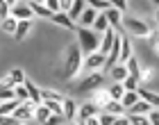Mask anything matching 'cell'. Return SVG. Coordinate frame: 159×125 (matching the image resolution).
Returning <instances> with one entry per match:
<instances>
[{
	"label": "cell",
	"mask_w": 159,
	"mask_h": 125,
	"mask_svg": "<svg viewBox=\"0 0 159 125\" xmlns=\"http://www.w3.org/2000/svg\"><path fill=\"white\" fill-rule=\"evenodd\" d=\"M82 48H80L77 46V43H75V46H70V50H68V55H66V62H64V77H66V80H73L75 75H77V71L80 68H82Z\"/></svg>",
	"instance_id": "7a4b0ae2"
},
{
	"label": "cell",
	"mask_w": 159,
	"mask_h": 125,
	"mask_svg": "<svg viewBox=\"0 0 159 125\" xmlns=\"http://www.w3.org/2000/svg\"><path fill=\"white\" fill-rule=\"evenodd\" d=\"M50 21H52L55 25H59V27H64V30L77 32V23H75V21H73V18L68 16L66 12H57V14H52V18H50Z\"/></svg>",
	"instance_id": "5b68a950"
},
{
	"label": "cell",
	"mask_w": 159,
	"mask_h": 125,
	"mask_svg": "<svg viewBox=\"0 0 159 125\" xmlns=\"http://www.w3.org/2000/svg\"><path fill=\"white\" fill-rule=\"evenodd\" d=\"M114 125H132V123H129V116L125 114V116H116V121H114Z\"/></svg>",
	"instance_id": "b9f144b4"
},
{
	"label": "cell",
	"mask_w": 159,
	"mask_h": 125,
	"mask_svg": "<svg viewBox=\"0 0 159 125\" xmlns=\"http://www.w3.org/2000/svg\"><path fill=\"white\" fill-rule=\"evenodd\" d=\"M27 5H30L32 9H34V14L41 16V18H52V14H55V12H50L46 5H37V2H27Z\"/></svg>",
	"instance_id": "f1b7e54d"
},
{
	"label": "cell",
	"mask_w": 159,
	"mask_h": 125,
	"mask_svg": "<svg viewBox=\"0 0 159 125\" xmlns=\"http://www.w3.org/2000/svg\"><path fill=\"white\" fill-rule=\"evenodd\" d=\"M105 112H109V114H114V116H125L127 109H125V105H123L120 100H111L109 105L105 107Z\"/></svg>",
	"instance_id": "ffe728a7"
},
{
	"label": "cell",
	"mask_w": 159,
	"mask_h": 125,
	"mask_svg": "<svg viewBox=\"0 0 159 125\" xmlns=\"http://www.w3.org/2000/svg\"><path fill=\"white\" fill-rule=\"evenodd\" d=\"M107 91H109L111 100H123V95L127 93V89H125V84H123V82H114V84H111Z\"/></svg>",
	"instance_id": "d6986e66"
},
{
	"label": "cell",
	"mask_w": 159,
	"mask_h": 125,
	"mask_svg": "<svg viewBox=\"0 0 159 125\" xmlns=\"http://www.w3.org/2000/svg\"><path fill=\"white\" fill-rule=\"evenodd\" d=\"M111 5L116 7V9H120V12L127 9V0H111Z\"/></svg>",
	"instance_id": "60d3db41"
},
{
	"label": "cell",
	"mask_w": 159,
	"mask_h": 125,
	"mask_svg": "<svg viewBox=\"0 0 159 125\" xmlns=\"http://www.w3.org/2000/svg\"><path fill=\"white\" fill-rule=\"evenodd\" d=\"M86 7H89V5H86V0H75L73 7H70V12H66V14L75 21V23H80V18H82V14H84Z\"/></svg>",
	"instance_id": "5bb4252c"
},
{
	"label": "cell",
	"mask_w": 159,
	"mask_h": 125,
	"mask_svg": "<svg viewBox=\"0 0 159 125\" xmlns=\"http://www.w3.org/2000/svg\"><path fill=\"white\" fill-rule=\"evenodd\" d=\"M77 114H80V107L75 105V100L66 98V100H64V116H66V121H75Z\"/></svg>",
	"instance_id": "4fadbf2b"
},
{
	"label": "cell",
	"mask_w": 159,
	"mask_h": 125,
	"mask_svg": "<svg viewBox=\"0 0 159 125\" xmlns=\"http://www.w3.org/2000/svg\"><path fill=\"white\" fill-rule=\"evenodd\" d=\"M0 98H2V102L5 100H14V98H16V86H2Z\"/></svg>",
	"instance_id": "d6a6232c"
},
{
	"label": "cell",
	"mask_w": 159,
	"mask_h": 125,
	"mask_svg": "<svg viewBox=\"0 0 159 125\" xmlns=\"http://www.w3.org/2000/svg\"><path fill=\"white\" fill-rule=\"evenodd\" d=\"M105 16H107V21H109V25L114 27V30H116V27H120V25H123V21H125L123 12H120V9H116V7L107 9V12H105Z\"/></svg>",
	"instance_id": "8fae6325"
},
{
	"label": "cell",
	"mask_w": 159,
	"mask_h": 125,
	"mask_svg": "<svg viewBox=\"0 0 159 125\" xmlns=\"http://www.w3.org/2000/svg\"><path fill=\"white\" fill-rule=\"evenodd\" d=\"M127 116H129V123L132 125H152L148 116H139V114H127Z\"/></svg>",
	"instance_id": "1f68e13d"
},
{
	"label": "cell",
	"mask_w": 159,
	"mask_h": 125,
	"mask_svg": "<svg viewBox=\"0 0 159 125\" xmlns=\"http://www.w3.org/2000/svg\"><path fill=\"white\" fill-rule=\"evenodd\" d=\"M27 2H37V5H46V0H27Z\"/></svg>",
	"instance_id": "bcb514c9"
},
{
	"label": "cell",
	"mask_w": 159,
	"mask_h": 125,
	"mask_svg": "<svg viewBox=\"0 0 159 125\" xmlns=\"http://www.w3.org/2000/svg\"><path fill=\"white\" fill-rule=\"evenodd\" d=\"M148 118H150V123H152V125H159V109H157V107L148 114Z\"/></svg>",
	"instance_id": "ab89813d"
},
{
	"label": "cell",
	"mask_w": 159,
	"mask_h": 125,
	"mask_svg": "<svg viewBox=\"0 0 159 125\" xmlns=\"http://www.w3.org/2000/svg\"><path fill=\"white\" fill-rule=\"evenodd\" d=\"M73 2H75V0H59V5H61V12H70Z\"/></svg>",
	"instance_id": "7bdbcfd3"
},
{
	"label": "cell",
	"mask_w": 159,
	"mask_h": 125,
	"mask_svg": "<svg viewBox=\"0 0 159 125\" xmlns=\"http://www.w3.org/2000/svg\"><path fill=\"white\" fill-rule=\"evenodd\" d=\"M152 53L159 57V30H155V34H152Z\"/></svg>",
	"instance_id": "f35d334b"
},
{
	"label": "cell",
	"mask_w": 159,
	"mask_h": 125,
	"mask_svg": "<svg viewBox=\"0 0 159 125\" xmlns=\"http://www.w3.org/2000/svg\"><path fill=\"white\" fill-rule=\"evenodd\" d=\"M77 46L82 48V55L89 57L93 53H100V43H102V34L91 30V27H84V25H77Z\"/></svg>",
	"instance_id": "6da1fadb"
},
{
	"label": "cell",
	"mask_w": 159,
	"mask_h": 125,
	"mask_svg": "<svg viewBox=\"0 0 159 125\" xmlns=\"http://www.w3.org/2000/svg\"><path fill=\"white\" fill-rule=\"evenodd\" d=\"M98 114H100V107L96 105V102H84V105L80 107V114H77V118L86 121V118H93V116H98Z\"/></svg>",
	"instance_id": "30bf717a"
},
{
	"label": "cell",
	"mask_w": 159,
	"mask_h": 125,
	"mask_svg": "<svg viewBox=\"0 0 159 125\" xmlns=\"http://www.w3.org/2000/svg\"><path fill=\"white\" fill-rule=\"evenodd\" d=\"M120 32H123V48H120V62H118V64H127V62L134 57V53H132V43H129V36L125 34V30H120Z\"/></svg>",
	"instance_id": "9c48e42d"
},
{
	"label": "cell",
	"mask_w": 159,
	"mask_h": 125,
	"mask_svg": "<svg viewBox=\"0 0 159 125\" xmlns=\"http://www.w3.org/2000/svg\"><path fill=\"white\" fill-rule=\"evenodd\" d=\"M109 75L114 82H125V80L129 77V71H127V64H116L114 68L109 71Z\"/></svg>",
	"instance_id": "7c38bea8"
},
{
	"label": "cell",
	"mask_w": 159,
	"mask_h": 125,
	"mask_svg": "<svg viewBox=\"0 0 159 125\" xmlns=\"http://www.w3.org/2000/svg\"><path fill=\"white\" fill-rule=\"evenodd\" d=\"M127 71H129V75L141 77V66H139V62H136V57H132V59L127 62Z\"/></svg>",
	"instance_id": "836d02e7"
},
{
	"label": "cell",
	"mask_w": 159,
	"mask_h": 125,
	"mask_svg": "<svg viewBox=\"0 0 159 125\" xmlns=\"http://www.w3.org/2000/svg\"><path fill=\"white\" fill-rule=\"evenodd\" d=\"M100 16V12L96 9H91V7H86L84 14H82V18H80V23L77 25H84V27H93V23H96V18Z\"/></svg>",
	"instance_id": "9a60e30c"
},
{
	"label": "cell",
	"mask_w": 159,
	"mask_h": 125,
	"mask_svg": "<svg viewBox=\"0 0 159 125\" xmlns=\"http://www.w3.org/2000/svg\"><path fill=\"white\" fill-rule=\"evenodd\" d=\"M105 64H107V57L102 53H93L89 57H84V68H89L93 73H96L98 68H105Z\"/></svg>",
	"instance_id": "52a82bcc"
},
{
	"label": "cell",
	"mask_w": 159,
	"mask_h": 125,
	"mask_svg": "<svg viewBox=\"0 0 159 125\" xmlns=\"http://www.w3.org/2000/svg\"><path fill=\"white\" fill-rule=\"evenodd\" d=\"M155 21H157V25H159V9H155Z\"/></svg>",
	"instance_id": "7dc6e473"
},
{
	"label": "cell",
	"mask_w": 159,
	"mask_h": 125,
	"mask_svg": "<svg viewBox=\"0 0 159 125\" xmlns=\"http://www.w3.org/2000/svg\"><path fill=\"white\" fill-rule=\"evenodd\" d=\"M14 125H23V121H16V123H14Z\"/></svg>",
	"instance_id": "816d5d0a"
},
{
	"label": "cell",
	"mask_w": 159,
	"mask_h": 125,
	"mask_svg": "<svg viewBox=\"0 0 159 125\" xmlns=\"http://www.w3.org/2000/svg\"><path fill=\"white\" fill-rule=\"evenodd\" d=\"M9 77H11V82H14V86H18V84H25V73H23V68H11L9 71Z\"/></svg>",
	"instance_id": "f546056e"
},
{
	"label": "cell",
	"mask_w": 159,
	"mask_h": 125,
	"mask_svg": "<svg viewBox=\"0 0 159 125\" xmlns=\"http://www.w3.org/2000/svg\"><path fill=\"white\" fill-rule=\"evenodd\" d=\"M18 23H20V21H18V18H14V16L5 18V21H2V32H5V34H16Z\"/></svg>",
	"instance_id": "cb8c5ba5"
},
{
	"label": "cell",
	"mask_w": 159,
	"mask_h": 125,
	"mask_svg": "<svg viewBox=\"0 0 159 125\" xmlns=\"http://www.w3.org/2000/svg\"><path fill=\"white\" fill-rule=\"evenodd\" d=\"M139 95H141V98L146 100V102H150L152 107L159 109V93H152L150 89H143V86H141V89H139Z\"/></svg>",
	"instance_id": "44dd1931"
},
{
	"label": "cell",
	"mask_w": 159,
	"mask_h": 125,
	"mask_svg": "<svg viewBox=\"0 0 159 125\" xmlns=\"http://www.w3.org/2000/svg\"><path fill=\"white\" fill-rule=\"evenodd\" d=\"M30 27H32V21H20V23H18V30H16V34H14V39H16V41H23L25 36H27V32H30Z\"/></svg>",
	"instance_id": "d4e9b609"
},
{
	"label": "cell",
	"mask_w": 159,
	"mask_h": 125,
	"mask_svg": "<svg viewBox=\"0 0 159 125\" xmlns=\"http://www.w3.org/2000/svg\"><path fill=\"white\" fill-rule=\"evenodd\" d=\"M2 125H14L16 123V118H14V116H2V121H0Z\"/></svg>",
	"instance_id": "ee69618b"
},
{
	"label": "cell",
	"mask_w": 159,
	"mask_h": 125,
	"mask_svg": "<svg viewBox=\"0 0 159 125\" xmlns=\"http://www.w3.org/2000/svg\"><path fill=\"white\" fill-rule=\"evenodd\" d=\"M20 2H27V0H20Z\"/></svg>",
	"instance_id": "f5cc1de1"
},
{
	"label": "cell",
	"mask_w": 159,
	"mask_h": 125,
	"mask_svg": "<svg viewBox=\"0 0 159 125\" xmlns=\"http://www.w3.org/2000/svg\"><path fill=\"white\" fill-rule=\"evenodd\" d=\"M123 84H125V89H127V91H139V89H141V86H139V84H141V77L129 75V77H127Z\"/></svg>",
	"instance_id": "4dcf8cb0"
},
{
	"label": "cell",
	"mask_w": 159,
	"mask_h": 125,
	"mask_svg": "<svg viewBox=\"0 0 159 125\" xmlns=\"http://www.w3.org/2000/svg\"><path fill=\"white\" fill-rule=\"evenodd\" d=\"M50 116H52V112H50V109L46 107V105H37V112H34V118H37L41 125L43 123H46L48 118H50Z\"/></svg>",
	"instance_id": "83f0119b"
},
{
	"label": "cell",
	"mask_w": 159,
	"mask_h": 125,
	"mask_svg": "<svg viewBox=\"0 0 159 125\" xmlns=\"http://www.w3.org/2000/svg\"><path fill=\"white\" fill-rule=\"evenodd\" d=\"M123 27H125L129 34L139 36V39H148V36H152V30H150L148 23H146V21H141V18H125V21H123Z\"/></svg>",
	"instance_id": "3957f363"
},
{
	"label": "cell",
	"mask_w": 159,
	"mask_h": 125,
	"mask_svg": "<svg viewBox=\"0 0 159 125\" xmlns=\"http://www.w3.org/2000/svg\"><path fill=\"white\" fill-rule=\"evenodd\" d=\"M64 121H66V116H64V114H52V116H50V118L43 123V125H61Z\"/></svg>",
	"instance_id": "8d00e7d4"
},
{
	"label": "cell",
	"mask_w": 159,
	"mask_h": 125,
	"mask_svg": "<svg viewBox=\"0 0 159 125\" xmlns=\"http://www.w3.org/2000/svg\"><path fill=\"white\" fill-rule=\"evenodd\" d=\"M86 5H89L91 7V9H96V12H100V14H102V12H107V9H111V0H86Z\"/></svg>",
	"instance_id": "7402d4cb"
},
{
	"label": "cell",
	"mask_w": 159,
	"mask_h": 125,
	"mask_svg": "<svg viewBox=\"0 0 159 125\" xmlns=\"http://www.w3.org/2000/svg\"><path fill=\"white\" fill-rule=\"evenodd\" d=\"M102 82H105V75L96 71V73H91V75L80 84V91H82V93H86V91H98L100 86H102Z\"/></svg>",
	"instance_id": "277c9868"
},
{
	"label": "cell",
	"mask_w": 159,
	"mask_h": 125,
	"mask_svg": "<svg viewBox=\"0 0 159 125\" xmlns=\"http://www.w3.org/2000/svg\"><path fill=\"white\" fill-rule=\"evenodd\" d=\"M152 109H155V107L150 105V102H146V100L141 98V100L136 102L134 107H129V109H127V114H139V116H148L150 112H152Z\"/></svg>",
	"instance_id": "2e32d148"
},
{
	"label": "cell",
	"mask_w": 159,
	"mask_h": 125,
	"mask_svg": "<svg viewBox=\"0 0 159 125\" xmlns=\"http://www.w3.org/2000/svg\"><path fill=\"white\" fill-rule=\"evenodd\" d=\"M25 86H27V91H30V100L34 102V105H43V98H41V89L37 84L32 82V80H25Z\"/></svg>",
	"instance_id": "e0dca14e"
},
{
	"label": "cell",
	"mask_w": 159,
	"mask_h": 125,
	"mask_svg": "<svg viewBox=\"0 0 159 125\" xmlns=\"http://www.w3.org/2000/svg\"><path fill=\"white\" fill-rule=\"evenodd\" d=\"M93 102L100 107V109H105L107 105L111 102V95H109V91H100L98 89V93H96V98H93Z\"/></svg>",
	"instance_id": "4316f807"
},
{
	"label": "cell",
	"mask_w": 159,
	"mask_h": 125,
	"mask_svg": "<svg viewBox=\"0 0 159 125\" xmlns=\"http://www.w3.org/2000/svg\"><path fill=\"white\" fill-rule=\"evenodd\" d=\"M7 2H9L11 7H16V5H18V2H16V0H7Z\"/></svg>",
	"instance_id": "c3c4849f"
},
{
	"label": "cell",
	"mask_w": 159,
	"mask_h": 125,
	"mask_svg": "<svg viewBox=\"0 0 159 125\" xmlns=\"http://www.w3.org/2000/svg\"><path fill=\"white\" fill-rule=\"evenodd\" d=\"M114 43H116V30H107L105 34H102V43H100V53H102L105 57L111 53V48H114Z\"/></svg>",
	"instance_id": "ba28073f"
},
{
	"label": "cell",
	"mask_w": 159,
	"mask_h": 125,
	"mask_svg": "<svg viewBox=\"0 0 159 125\" xmlns=\"http://www.w3.org/2000/svg\"><path fill=\"white\" fill-rule=\"evenodd\" d=\"M98 118H100V125H114L116 116H114V114H109V112H102V114L98 116Z\"/></svg>",
	"instance_id": "d590c367"
},
{
	"label": "cell",
	"mask_w": 159,
	"mask_h": 125,
	"mask_svg": "<svg viewBox=\"0 0 159 125\" xmlns=\"http://www.w3.org/2000/svg\"><path fill=\"white\" fill-rule=\"evenodd\" d=\"M100 116V114H98ZM98 116H93V118H86V125H100V118Z\"/></svg>",
	"instance_id": "f6af8a7d"
},
{
	"label": "cell",
	"mask_w": 159,
	"mask_h": 125,
	"mask_svg": "<svg viewBox=\"0 0 159 125\" xmlns=\"http://www.w3.org/2000/svg\"><path fill=\"white\" fill-rule=\"evenodd\" d=\"M20 107V100L18 98H14V100H5L2 105H0V114L2 116H14V112Z\"/></svg>",
	"instance_id": "ac0fdd59"
},
{
	"label": "cell",
	"mask_w": 159,
	"mask_h": 125,
	"mask_svg": "<svg viewBox=\"0 0 159 125\" xmlns=\"http://www.w3.org/2000/svg\"><path fill=\"white\" fill-rule=\"evenodd\" d=\"M16 98H18L20 102L30 100V91H27V86H25V84H18V86H16Z\"/></svg>",
	"instance_id": "e575fe53"
},
{
	"label": "cell",
	"mask_w": 159,
	"mask_h": 125,
	"mask_svg": "<svg viewBox=\"0 0 159 125\" xmlns=\"http://www.w3.org/2000/svg\"><path fill=\"white\" fill-rule=\"evenodd\" d=\"M141 100V95H139V91H127L125 95H123V105H125V109H129V107H134L136 105V102H139Z\"/></svg>",
	"instance_id": "484cf974"
},
{
	"label": "cell",
	"mask_w": 159,
	"mask_h": 125,
	"mask_svg": "<svg viewBox=\"0 0 159 125\" xmlns=\"http://www.w3.org/2000/svg\"><path fill=\"white\" fill-rule=\"evenodd\" d=\"M152 5L157 7V9H159V0H152Z\"/></svg>",
	"instance_id": "f907efd6"
},
{
	"label": "cell",
	"mask_w": 159,
	"mask_h": 125,
	"mask_svg": "<svg viewBox=\"0 0 159 125\" xmlns=\"http://www.w3.org/2000/svg\"><path fill=\"white\" fill-rule=\"evenodd\" d=\"M93 30H96V32H100V34H105L107 30H111L109 21H107V16H105V12H102V14H100V16L96 18V23H93Z\"/></svg>",
	"instance_id": "603a6c76"
},
{
	"label": "cell",
	"mask_w": 159,
	"mask_h": 125,
	"mask_svg": "<svg viewBox=\"0 0 159 125\" xmlns=\"http://www.w3.org/2000/svg\"><path fill=\"white\" fill-rule=\"evenodd\" d=\"M11 16L18 18V21H32L37 14H34V9L27 2H18L16 7H11Z\"/></svg>",
	"instance_id": "8992f818"
},
{
	"label": "cell",
	"mask_w": 159,
	"mask_h": 125,
	"mask_svg": "<svg viewBox=\"0 0 159 125\" xmlns=\"http://www.w3.org/2000/svg\"><path fill=\"white\" fill-rule=\"evenodd\" d=\"M46 7H48V9L50 12H61V5H59V0H46Z\"/></svg>",
	"instance_id": "74e56055"
},
{
	"label": "cell",
	"mask_w": 159,
	"mask_h": 125,
	"mask_svg": "<svg viewBox=\"0 0 159 125\" xmlns=\"http://www.w3.org/2000/svg\"><path fill=\"white\" fill-rule=\"evenodd\" d=\"M77 125H86V121H82V118H77Z\"/></svg>",
	"instance_id": "681fc988"
}]
</instances>
